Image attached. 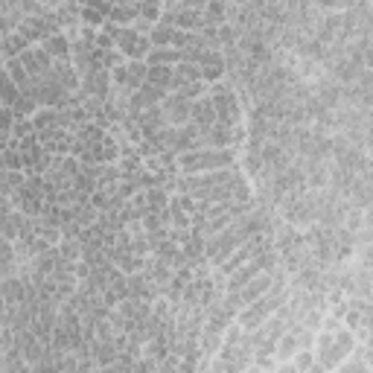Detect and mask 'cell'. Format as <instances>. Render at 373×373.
<instances>
[{
    "label": "cell",
    "instance_id": "1",
    "mask_svg": "<svg viewBox=\"0 0 373 373\" xmlns=\"http://www.w3.org/2000/svg\"><path fill=\"white\" fill-rule=\"evenodd\" d=\"M289 289H286V280H274V286H271V291L268 295H263L259 300H254L251 306H245V310L239 312V318H236V323L245 333H254V330H259L263 323L268 321V318H274L277 315L283 306L289 303Z\"/></svg>",
    "mask_w": 373,
    "mask_h": 373
},
{
    "label": "cell",
    "instance_id": "2",
    "mask_svg": "<svg viewBox=\"0 0 373 373\" xmlns=\"http://www.w3.org/2000/svg\"><path fill=\"white\" fill-rule=\"evenodd\" d=\"M181 169L184 175H204V172H222L236 164L234 149H204V152H187L181 155Z\"/></svg>",
    "mask_w": 373,
    "mask_h": 373
},
{
    "label": "cell",
    "instance_id": "3",
    "mask_svg": "<svg viewBox=\"0 0 373 373\" xmlns=\"http://www.w3.org/2000/svg\"><path fill=\"white\" fill-rule=\"evenodd\" d=\"M105 36L114 38V44L120 47L123 56H128V61H140L146 53L155 50V47H152V38L143 36L137 26H117V24L105 21Z\"/></svg>",
    "mask_w": 373,
    "mask_h": 373
},
{
    "label": "cell",
    "instance_id": "4",
    "mask_svg": "<svg viewBox=\"0 0 373 373\" xmlns=\"http://www.w3.org/2000/svg\"><path fill=\"white\" fill-rule=\"evenodd\" d=\"M210 100H213V105H216L219 125H228V128H236L239 125L242 108H239V100L234 96V85L213 82V85H210Z\"/></svg>",
    "mask_w": 373,
    "mask_h": 373
},
{
    "label": "cell",
    "instance_id": "5",
    "mask_svg": "<svg viewBox=\"0 0 373 373\" xmlns=\"http://www.w3.org/2000/svg\"><path fill=\"white\" fill-rule=\"evenodd\" d=\"M192 108H196V102L187 100L184 93H167V100L160 102V111H164L169 125H190Z\"/></svg>",
    "mask_w": 373,
    "mask_h": 373
},
{
    "label": "cell",
    "instance_id": "6",
    "mask_svg": "<svg viewBox=\"0 0 373 373\" xmlns=\"http://www.w3.org/2000/svg\"><path fill=\"white\" fill-rule=\"evenodd\" d=\"M271 286H274V274H268V271H266V274H259L257 280H251L245 289L239 291V295H228V298L234 300L236 310H245V306H251L254 300H259L263 295H268Z\"/></svg>",
    "mask_w": 373,
    "mask_h": 373
},
{
    "label": "cell",
    "instance_id": "7",
    "mask_svg": "<svg viewBox=\"0 0 373 373\" xmlns=\"http://www.w3.org/2000/svg\"><path fill=\"white\" fill-rule=\"evenodd\" d=\"M18 61L24 64V70L32 76V82H36V79L50 76V70H53V56L47 53L44 47H29V50Z\"/></svg>",
    "mask_w": 373,
    "mask_h": 373
},
{
    "label": "cell",
    "instance_id": "8",
    "mask_svg": "<svg viewBox=\"0 0 373 373\" xmlns=\"http://www.w3.org/2000/svg\"><path fill=\"white\" fill-rule=\"evenodd\" d=\"M164 100H167V91L164 88H155V85L146 82L140 91H135L132 96H128V108H132V114H140V111L158 108Z\"/></svg>",
    "mask_w": 373,
    "mask_h": 373
},
{
    "label": "cell",
    "instance_id": "9",
    "mask_svg": "<svg viewBox=\"0 0 373 373\" xmlns=\"http://www.w3.org/2000/svg\"><path fill=\"white\" fill-rule=\"evenodd\" d=\"M199 68H201V79H204V82H210V85L222 82L224 70H228V64H224V53L222 50H207Z\"/></svg>",
    "mask_w": 373,
    "mask_h": 373
},
{
    "label": "cell",
    "instance_id": "10",
    "mask_svg": "<svg viewBox=\"0 0 373 373\" xmlns=\"http://www.w3.org/2000/svg\"><path fill=\"white\" fill-rule=\"evenodd\" d=\"M192 125L199 128V132L204 135V132H210L216 123H219V117H216V105H213V100L210 96H201V100L196 102V108H192V120H190Z\"/></svg>",
    "mask_w": 373,
    "mask_h": 373
},
{
    "label": "cell",
    "instance_id": "11",
    "mask_svg": "<svg viewBox=\"0 0 373 373\" xmlns=\"http://www.w3.org/2000/svg\"><path fill=\"white\" fill-rule=\"evenodd\" d=\"M187 53L184 50H175V47H155L149 53V64H160V68H175V64H184Z\"/></svg>",
    "mask_w": 373,
    "mask_h": 373
},
{
    "label": "cell",
    "instance_id": "12",
    "mask_svg": "<svg viewBox=\"0 0 373 373\" xmlns=\"http://www.w3.org/2000/svg\"><path fill=\"white\" fill-rule=\"evenodd\" d=\"M204 140H207V149H228V146L234 143V137H236V128H228V125H213L210 132H204L201 135Z\"/></svg>",
    "mask_w": 373,
    "mask_h": 373
},
{
    "label": "cell",
    "instance_id": "13",
    "mask_svg": "<svg viewBox=\"0 0 373 373\" xmlns=\"http://www.w3.org/2000/svg\"><path fill=\"white\" fill-rule=\"evenodd\" d=\"M91 350H93V362H96V367H102V370H108L111 365L117 362V356H120V350H117L114 342H93Z\"/></svg>",
    "mask_w": 373,
    "mask_h": 373
},
{
    "label": "cell",
    "instance_id": "14",
    "mask_svg": "<svg viewBox=\"0 0 373 373\" xmlns=\"http://www.w3.org/2000/svg\"><path fill=\"white\" fill-rule=\"evenodd\" d=\"M111 24L117 26H128V24H137L140 21V3H117L108 15Z\"/></svg>",
    "mask_w": 373,
    "mask_h": 373
},
{
    "label": "cell",
    "instance_id": "15",
    "mask_svg": "<svg viewBox=\"0 0 373 373\" xmlns=\"http://www.w3.org/2000/svg\"><path fill=\"white\" fill-rule=\"evenodd\" d=\"M50 73H53V79H56V82H59L64 91H68V93H70V88H79V76L73 73V64H70V61H56Z\"/></svg>",
    "mask_w": 373,
    "mask_h": 373
},
{
    "label": "cell",
    "instance_id": "16",
    "mask_svg": "<svg viewBox=\"0 0 373 373\" xmlns=\"http://www.w3.org/2000/svg\"><path fill=\"white\" fill-rule=\"evenodd\" d=\"M41 47H44V50L50 53L53 59H59V61H68V56H70V41H68V36H61V32L50 36Z\"/></svg>",
    "mask_w": 373,
    "mask_h": 373
},
{
    "label": "cell",
    "instance_id": "17",
    "mask_svg": "<svg viewBox=\"0 0 373 373\" xmlns=\"http://www.w3.org/2000/svg\"><path fill=\"white\" fill-rule=\"evenodd\" d=\"M172 82H175V68H160V64H149V85L164 88L167 93H172Z\"/></svg>",
    "mask_w": 373,
    "mask_h": 373
},
{
    "label": "cell",
    "instance_id": "18",
    "mask_svg": "<svg viewBox=\"0 0 373 373\" xmlns=\"http://www.w3.org/2000/svg\"><path fill=\"white\" fill-rule=\"evenodd\" d=\"M146 82H149V64L128 61V91H140Z\"/></svg>",
    "mask_w": 373,
    "mask_h": 373
},
{
    "label": "cell",
    "instance_id": "19",
    "mask_svg": "<svg viewBox=\"0 0 373 373\" xmlns=\"http://www.w3.org/2000/svg\"><path fill=\"white\" fill-rule=\"evenodd\" d=\"M15 117L18 120H24V117H29V114H38V102H36V96H29V93H21V100L15 102Z\"/></svg>",
    "mask_w": 373,
    "mask_h": 373
},
{
    "label": "cell",
    "instance_id": "20",
    "mask_svg": "<svg viewBox=\"0 0 373 373\" xmlns=\"http://www.w3.org/2000/svg\"><path fill=\"white\" fill-rule=\"evenodd\" d=\"M21 93H24V91L3 73V108H15V102L21 100Z\"/></svg>",
    "mask_w": 373,
    "mask_h": 373
},
{
    "label": "cell",
    "instance_id": "21",
    "mask_svg": "<svg viewBox=\"0 0 373 373\" xmlns=\"http://www.w3.org/2000/svg\"><path fill=\"white\" fill-rule=\"evenodd\" d=\"M344 228H347L350 234H359V231L365 228V210H359V207H353V204H350L347 219H344Z\"/></svg>",
    "mask_w": 373,
    "mask_h": 373
},
{
    "label": "cell",
    "instance_id": "22",
    "mask_svg": "<svg viewBox=\"0 0 373 373\" xmlns=\"http://www.w3.org/2000/svg\"><path fill=\"white\" fill-rule=\"evenodd\" d=\"M335 373H370V367H367V362L362 359V356L353 350V356H350V359H347L342 367H338Z\"/></svg>",
    "mask_w": 373,
    "mask_h": 373
},
{
    "label": "cell",
    "instance_id": "23",
    "mask_svg": "<svg viewBox=\"0 0 373 373\" xmlns=\"http://www.w3.org/2000/svg\"><path fill=\"white\" fill-rule=\"evenodd\" d=\"M315 362H318V359H315V350H300V353L295 356V362H291V365L298 367V373H310Z\"/></svg>",
    "mask_w": 373,
    "mask_h": 373
},
{
    "label": "cell",
    "instance_id": "24",
    "mask_svg": "<svg viewBox=\"0 0 373 373\" xmlns=\"http://www.w3.org/2000/svg\"><path fill=\"white\" fill-rule=\"evenodd\" d=\"M254 367H259V370H277V362H274V356H263V353H257L254 356Z\"/></svg>",
    "mask_w": 373,
    "mask_h": 373
},
{
    "label": "cell",
    "instance_id": "25",
    "mask_svg": "<svg viewBox=\"0 0 373 373\" xmlns=\"http://www.w3.org/2000/svg\"><path fill=\"white\" fill-rule=\"evenodd\" d=\"M132 373H155V365H152V359H137V365H135V370Z\"/></svg>",
    "mask_w": 373,
    "mask_h": 373
},
{
    "label": "cell",
    "instance_id": "26",
    "mask_svg": "<svg viewBox=\"0 0 373 373\" xmlns=\"http://www.w3.org/2000/svg\"><path fill=\"white\" fill-rule=\"evenodd\" d=\"M321 327L327 330V333H338V330H342V321L330 315V318H323V323H321Z\"/></svg>",
    "mask_w": 373,
    "mask_h": 373
},
{
    "label": "cell",
    "instance_id": "27",
    "mask_svg": "<svg viewBox=\"0 0 373 373\" xmlns=\"http://www.w3.org/2000/svg\"><path fill=\"white\" fill-rule=\"evenodd\" d=\"M274 373H298V367L291 362H283V365H277V370H274Z\"/></svg>",
    "mask_w": 373,
    "mask_h": 373
},
{
    "label": "cell",
    "instance_id": "28",
    "mask_svg": "<svg viewBox=\"0 0 373 373\" xmlns=\"http://www.w3.org/2000/svg\"><path fill=\"white\" fill-rule=\"evenodd\" d=\"M310 373H327V367H323V365H318V362H315V365H312V370H310Z\"/></svg>",
    "mask_w": 373,
    "mask_h": 373
},
{
    "label": "cell",
    "instance_id": "29",
    "mask_svg": "<svg viewBox=\"0 0 373 373\" xmlns=\"http://www.w3.org/2000/svg\"><path fill=\"white\" fill-rule=\"evenodd\" d=\"M248 373H271V370H259V367H251Z\"/></svg>",
    "mask_w": 373,
    "mask_h": 373
},
{
    "label": "cell",
    "instance_id": "30",
    "mask_svg": "<svg viewBox=\"0 0 373 373\" xmlns=\"http://www.w3.org/2000/svg\"><path fill=\"white\" fill-rule=\"evenodd\" d=\"M370 373H373V367H370Z\"/></svg>",
    "mask_w": 373,
    "mask_h": 373
}]
</instances>
